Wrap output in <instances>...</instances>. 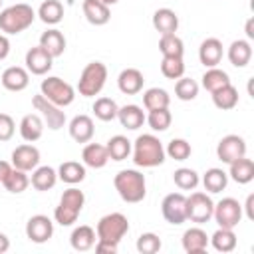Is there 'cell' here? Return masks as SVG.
Segmentation results:
<instances>
[{"mask_svg": "<svg viewBox=\"0 0 254 254\" xmlns=\"http://www.w3.org/2000/svg\"><path fill=\"white\" fill-rule=\"evenodd\" d=\"M131 153H133V163L137 167H143V169L159 167L165 163V157H167L163 143L153 133L139 135L131 147Z\"/></svg>", "mask_w": 254, "mask_h": 254, "instance_id": "1", "label": "cell"}, {"mask_svg": "<svg viewBox=\"0 0 254 254\" xmlns=\"http://www.w3.org/2000/svg\"><path fill=\"white\" fill-rule=\"evenodd\" d=\"M113 187L117 190V194L129 202H141L147 194V183H145V175L139 173L137 169H123L113 177Z\"/></svg>", "mask_w": 254, "mask_h": 254, "instance_id": "2", "label": "cell"}, {"mask_svg": "<svg viewBox=\"0 0 254 254\" xmlns=\"http://www.w3.org/2000/svg\"><path fill=\"white\" fill-rule=\"evenodd\" d=\"M36 20V12L30 4H12L0 12V32L6 36H16L28 30Z\"/></svg>", "mask_w": 254, "mask_h": 254, "instance_id": "3", "label": "cell"}, {"mask_svg": "<svg viewBox=\"0 0 254 254\" xmlns=\"http://www.w3.org/2000/svg\"><path fill=\"white\" fill-rule=\"evenodd\" d=\"M83 204H85L83 190H79L75 185H69V189H65L62 192L60 202L54 208V220L58 224H62V226H71L77 220Z\"/></svg>", "mask_w": 254, "mask_h": 254, "instance_id": "4", "label": "cell"}, {"mask_svg": "<svg viewBox=\"0 0 254 254\" xmlns=\"http://www.w3.org/2000/svg\"><path fill=\"white\" fill-rule=\"evenodd\" d=\"M105 81H107L105 64L103 62H89L79 73L77 91H79L81 97H95L105 87Z\"/></svg>", "mask_w": 254, "mask_h": 254, "instance_id": "5", "label": "cell"}, {"mask_svg": "<svg viewBox=\"0 0 254 254\" xmlns=\"http://www.w3.org/2000/svg\"><path fill=\"white\" fill-rule=\"evenodd\" d=\"M127 232H129V220L123 212H109V214L101 216L95 226L97 240H105V242H113V244H119Z\"/></svg>", "mask_w": 254, "mask_h": 254, "instance_id": "6", "label": "cell"}, {"mask_svg": "<svg viewBox=\"0 0 254 254\" xmlns=\"http://www.w3.org/2000/svg\"><path fill=\"white\" fill-rule=\"evenodd\" d=\"M40 93L60 107H67L75 99V89L58 75H48L40 83Z\"/></svg>", "mask_w": 254, "mask_h": 254, "instance_id": "7", "label": "cell"}, {"mask_svg": "<svg viewBox=\"0 0 254 254\" xmlns=\"http://www.w3.org/2000/svg\"><path fill=\"white\" fill-rule=\"evenodd\" d=\"M212 210L214 202L206 192L194 190L190 192V196H187V220L194 224H204L212 218Z\"/></svg>", "mask_w": 254, "mask_h": 254, "instance_id": "8", "label": "cell"}, {"mask_svg": "<svg viewBox=\"0 0 254 254\" xmlns=\"http://www.w3.org/2000/svg\"><path fill=\"white\" fill-rule=\"evenodd\" d=\"M32 105H34V109L38 111V115L42 117L44 125H48V129L58 131V129H62V127L65 125V113H64V107L52 103V101L46 99L42 93H38V95L32 97Z\"/></svg>", "mask_w": 254, "mask_h": 254, "instance_id": "9", "label": "cell"}, {"mask_svg": "<svg viewBox=\"0 0 254 254\" xmlns=\"http://www.w3.org/2000/svg\"><path fill=\"white\" fill-rule=\"evenodd\" d=\"M242 216H244L242 214V204L232 196H226V198L218 200L214 204V210H212V218L222 228H236L238 222L242 220Z\"/></svg>", "mask_w": 254, "mask_h": 254, "instance_id": "10", "label": "cell"}, {"mask_svg": "<svg viewBox=\"0 0 254 254\" xmlns=\"http://www.w3.org/2000/svg\"><path fill=\"white\" fill-rule=\"evenodd\" d=\"M161 212L169 224H183L187 220V196L183 192H169L161 202Z\"/></svg>", "mask_w": 254, "mask_h": 254, "instance_id": "11", "label": "cell"}, {"mask_svg": "<svg viewBox=\"0 0 254 254\" xmlns=\"http://www.w3.org/2000/svg\"><path fill=\"white\" fill-rule=\"evenodd\" d=\"M244 155H246V141L240 135H234V133L224 135L216 145V157L226 165H230L232 161H236Z\"/></svg>", "mask_w": 254, "mask_h": 254, "instance_id": "12", "label": "cell"}, {"mask_svg": "<svg viewBox=\"0 0 254 254\" xmlns=\"http://www.w3.org/2000/svg\"><path fill=\"white\" fill-rule=\"evenodd\" d=\"M26 236L34 244H44L54 236V222L46 214H34L26 222Z\"/></svg>", "mask_w": 254, "mask_h": 254, "instance_id": "13", "label": "cell"}, {"mask_svg": "<svg viewBox=\"0 0 254 254\" xmlns=\"http://www.w3.org/2000/svg\"><path fill=\"white\" fill-rule=\"evenodd\" d=\"M12 167L14 169H20V171H26V173H32L38 165H40V149L34 147L32 143H24V145H18L14 151H12Z\"/></svg>", "mask_w": 254, "mask_h": 254, "instance_id": "14", "label": "cell"}, {"mask_svg": "<svg viewBox=\"0 0 254 254\" xmlns=\"http://www.w3.org/2000/svg\"><path fill=\"white\" fill-rule=\"evenodd\" d=\"M24 64H26V69L32 73V75H46L52 65H54V58L38 44L34 48H30L26 52V58H24Z\"/></svg>", "mask_w": 254, "mask_h": 254, "instance_id": "15", "label": "cell"}, {"mask_svg": "<svg viewBox=\"0 0 254 254\" xmlns=\"http://www.w3.org/2000/svg\"><path fill=\"white\" fill-rule=\"evenodd\" d=\"M0 81H2V87L8 91H14V93L24 91L30 83V71L26 67H20V65H10L2 71Z\"/></svg>", "mask_w": 254, "mask_h": 254, "instance_id": "16", "label": "cell"}, {"mask_svg": "<svg viewBox=\"0 0 254 254\" xmlns=\"http://www.w3.org/2000/svg\"><path fill=\"white\" fill-rule=\"evenodd\" d=\"M222 56H224V48L218 38H206L200 42L198 60L204 67H216L222 62Z\"/></svg>", "mask_w": 254, "mask_h": 254, "instance_id": "17", "label": "cell"}, {"mask_svg": "<svg viewBox=\"0 0 254 254\" xmlns=\"http://www.w3.org/2000/svg\"><path fill=\"white\" fill-rule=\"evenodd\" d=\"M67 129H69V137L75 141V143H89L91 139H93V135H95V125H93V119L89 117V115H75L71 121H69V125H67Z\"/></svg>", "mask_w": 254, "mask_h": 254, "instance_id": "18", "label": "cell"}, {"mask_svg": "<svg viewBox=\"0 0 254 254\" xmlns=\"http://www.w3.org/2000/svg\"><path fill=\"white\" fill-rule=\"evenodd\" d=\"M143 83H145V77H143L141 69H137V67H125L117 75V87L125 95H137V93H141Z\"/></svg>", "mask_w": 254, "mask_h": 254, "instance_id": "19", "label": "cell"}, {"mask_svg": "<svg viewBox=\"0 0 254 254\" xmlns=\"http://www.w3.org/2000/svg\"><path fill=\"white\" fill-rule=\"evenodd\" d=\"M181 242H183V250L187 254H202L208 246V236L200 226H192V228L185 230Z\"/></svg>", "mask_w": 254, "mask_h": 254, "instance_id": "20", "label": "cell"}, {"mask_svg": "<svg viewBox=\"0 0 254 254\" xmlns=\"http://www.w3.org/2000/svg\"><path fill=\"white\" fill-rule=\"evenodd\" d=\"M81 163L89 169H103L109 163L107 147L99 143H87L81 151Z\"/></svg>", "mask_w": 254, "mask_h": 254, "instance_id": "21", "label": "cell"}, {"mask_svg": "<svg viewBox=\"0 0 254 254\" xmlns=\"http://www.w3.org/2000/svg\"><path fill=\"white\" fill-rule=\"evenodd\" d=\"M81 10H83L85 20H87L91 26H105V24L109 22V18H111L109 6H105V4L99 2V0H83Z\"/></svg>", "mask_w": 254, "mask_h": 254, "instance_id": "22", "label": "cell"}, {"mask_svg": "<svg viewBox=\"0 0 254 254\" xmlns=\"http://www.w3.org/2000/svg\"><path fill=\"white\" fill-rule=\"evenodd\" d=\"M18 129H20V135H22V139L26 143H36L44 135L46 125H44V121H42V117L38 113H28V115L22 117Z\"/></svg>", "mask_w": 254, "mask_h": 254, "instance_id": "23", "label": "cell"}, {"mask_svg": "<svg viewBox=\"0 0 254 254\" xmlns=\"http://www.w3.org/2000/svg\"><path fill=\"white\" fill-rule=\"evenodd\" d=\"M95 242H97V234H95V230H93L91 226H87V224L75 226V228L71 230V234H69V244H71V248L77 250V252H87V250H91Z\"/></svg>", "mask_w": 254, "mask_h": 254, "instance_id": "24", "label": "cell"}, {"mask_svg": "<svg viewBox=\"0 0 254 254\" xmlns=\"http://www.w3.org/2000/svg\"><path fill=\"white\" fill-rule=\"evenodd\" d=\"M65 36L58 30V28H50V30H46L42 36H40V46L56 60V58H60V56H64V52H65Z\"/></svg>", "mask_w": 254, "mask_h": 254, "instance_id": "25", "label": "cell"}, {"mask_svg": "<svg viewBox=\"0 0 254 254\" xmlns=\"http://www.w3.org/2000/svg\"><path fill=\"white\" fill-rule=\"evenodd\" d=\"M226 58H228V62L234 67H246L250 64V60H252V46H250V42L248 40H234L228 46Z\"/></svg>", "mask_w": 254, "mask_h": 254, "instance_id": "26", "label": "cell"}, {"mask_svg": "<svg viewBox=\"0 0 254 254\" xmlns=\"http://www.w3.org/2000/svg\"><path fill=\"white\" fill-rule=\"evenodd\" d=\"M228 167H230L228 169V177L238 185H248L254 179V161L248 159L246 155L236 159V161H232Z\"/></svg>", "mask_w": 254, "mask_h": 254, "instance_id": "27", "label": "cell"}, {"mask_svg": "<svg viewBox=\"0 0 254 254\" xmlns=\"http://www.w3.org/2000/svg\"><path fill=\"white\" fill-rule=\"evenodd\" d=\"M56 183H58V171H56L54 167H48V165L40 167V165H38V167L32 171L30 185H32L36 190H40V192L50 190V189L56 187Z\"/></svg>", "mask_w": 254, "mask_h": 254, "instance_id": "28", "label": "cell"}, {"mask_svg": "<svg viewBox=\"0 0 254 254\" xmlns=\"http://www.w3.org/2000/svg\"><path fill=\"white\" fill-rule=\"evenodd\" d=\"M153 28L159 34H175L179 30V16L171 8H159L153 14Z\"/></svg>", "mask_w": 254, "mask_h": 254, "instance_id": "29", "label": "cell"}, {"mask_svg": "<svg viewBox=\"0 0 254 254\" xmlns=\"http://www.w3.org/2000/svg\"><path fill=\"white\" fill-rule=\"evenodd\" d=\"M117 119H119V123H121L125 129L135 131V129L143 127V123H145V111H143L139 105L129 103V105L119 107V111H117Z\"/></svg>", "mask_w": 254, "mask_h": 254, "instance_id": "30", "label": "cell"}, {"mask_svg": "<svg viewBox=\"0 0 254 254\" xmlns=\"http://www.w3.org/2000/svg\"><path fill=\"white\" fill-rule=\"evenodd\" d=\"M58 179L65 185H79L85 179V165L79 161H64L58 167Z\"/></svg>", "mask_w": 254, "mask_h": 254, "instance_id": "31", "label": "cell"}, {"mask_svg": "<svg viewBox=\"0 0 254 254\" xmlns=\"http://www.w3.org/2000/svg\"><path fill=\"white\" fill-rule=\"evenodd\" d=\"M36 16L48 24V26H56L64 20V4L60 0H44L36 12Z\"/></svg>", "mask_w": 254, "mask_h": 254, "instance_id": "32", "label": "cell"}, {"mask_svg": "<svg viewBox=\"0 0 254 254\" xmlns=\"http://www.w3.org/2000/svg\"><path fill=\"white\" fill-rule=\"evenodd\" d=\"M208 244H212V248L216 252H222V254L232 252L236 248V244H238L236 234H234V228H222V226H218V230L208 238Z\"/></svg>", "mask_w": 254, "mask_h": 254, "instance_id": "33", "label": "cell"}, {"mask_svg": "<svg viewBox=\"0 0 254 254\" xmlns=\"http://www.w3.org/2000/svg\"><path fill=\"white\" fill-rule=\"evenodd\" d=\"M212 103H214V107H218L222 111L234 109L238 105V89L232 83H228V85L212 91Z\"/></svg>", "mask_w": 254, "mask_h": 254, "instance_id": "34", "label": "cell"}, {"mask_svg": "<svg viewBox=\"0 0 254 254\" xmlns=\"http://www.w3.org/2000/svg\"><path fill=\"white\" fill-rule=\"evenodd\" d=\"M107 153H109V161H125L131 155V141L125 135H113L107 141Z\"/></svg>", "mask_w": 254, "mask_h": 254, "instance_id": "35", "label": "cell"}, {"mask_svg": "<svg viewBox=\"0 0 254 254\" xmlns=\"http://www.w3.org/2000/svg\"><path fill=\"white\" fill-rule=\"evenodd\" d=\"M226 185H228V173H224L218 167H212L202 175V187H204V190H208L212 194L224 190Z\"/></svg>", "mask_w": 254, "mask_h": 254, "instance_id": "36", "label": "cell"}, {"mask_svg": "<svg viewBox=\"0 0 254 254\" xmlns=\"http://www.w3.org/2000/svg\"><path fill=\"white\" fill-rule=\"evenodd\" d=\"M200 79H202V87H204L206 91H210V93L230 83L228 73H226L224 69H220L218 65H216V67H206V71L202 73Z\"/></svg>", "mask_w": 254, "mask_h": 254, "instance_id": "37", "label": "cell"}, {"mask_svg": "<svg viewBox=\"0 0 254 254\" xmlns=\"http://www.w3.org/2000/svg\"><path fill=\"white\" fill-rule=\"evenodd\" d=\"M173 183L177 189L181 190H194L200 183V177L194 169H189V167H181L173 173Z\"/></svg>", "mask_w": 254, "mask_h": 254, "instance_id": "38", "label": "cell"}, {"mask_svg": "<svg viewBox=\"0 0 254 254\" xmlns=\"http://www.w3.org/2000/svg\"><path fill=\"white\" fill-rule=\"evenodd\" d=\"M28 185H30L28 173H26V171H20V169H14V167H12V171L8 173V177L2 181V187H4L8 192H12V194L24 192V190L28 189Z\"/></svg>", "mask_w": 254, "mask_h": 254, "instance_id": "39", "label": "cell"}, {"mask_svg": "<svg viewBox=\"0 0 254 254\" xmlns=\"http://www.w3.org/2000/svg\"><path fill=\"white\" fill-rule=\"evenodd\" d=\"M93 115L99 119V121H113L117 119V111H119V105L115 103V99L111 97H97L93 101Z\"/></svg>", "mask_w": 254, "mask_h": 254, "instance_id": "40", "label": "cell"}, {"mask_svg": "<svg viewBox=\"0 0 254 254\" xmlns=\"http://www.w3.org/2000/svg\"><path fill=\"white\" fill-rule=\"evenodd\" d=\"M171 103V95L163 89V87H149L143 93V105L147 111L151 109H161V107H169Z\"/></svg>", "mask_w": 254, "mask_h": 254, "instance_id": "41", "label": "cell"}, {"mask_svg": "<svg viewBox=\"0 0 254 254\" xmlns=\"http://www.w3.org/2000/svg\"><path fill=\"white\" fill-rule=\"evenodd\" d=\"M159 52L163 56H179V58H183L185 44L177 36V32L175 34H161V38H159Z\"/></svg>", "mask_w": 254, "mask_h": 254, "instance_id": "42", "label": "cell"}, {"mask_svg": "<svg viewBox=\"0 0 254 254\" xmlns=\"http://www.w3.org/2000/svg\"><path fill=\"white\" fill-rule=\"evenodd\" d=\"M145 121L149 123V127L153 131H167L173 123V115L169 111V107H161V109H151L149 115H145Z\"/></svg>", "mask_w": 254, "mask_h": 254, "instance_id": "43", "label": "cell"}, {"mask_svg": "<svg viewBox=\"0 0 254 254\" xmlns=\"http://www.w3.org/2000/svg\"><path fill=\"white\" fill-rule=\"evenodd\" d=\"M161 73L167 79H179L185 75V60L179 56H163L161 60Z\"/></svg>", "mask_w": 254, "mask_h": 254, "instance_id": "44", "label": "cell"}, {"mask_svg": "<svg viewBox=\"0 0 254 254\" xmlns=\"http://www.w3.org/2000/svg\"><path fill=\"white\" fill-rule=\"evenodd\" d=\"M175 95L181 101H192L198 95V83L190 77H179L175 83Z\"/></svg>", "mask_w": 254, "mask_h": 254, "instance_id": "45", "label": "cell"}, {"mask_svg": "<svg viewBox=\"0 0 254 254\" xmlns=\"http://www.w3.org/2000/svg\"><path fill=\"white\" fill-rule=\"evenodd\" d=\"M190 153H192L190 143L187 139H181V137L171 139L169 145H167V149H165V155H169L175 161H187L190 157Z\"/></svg>", "mask_w": 254, "mask_h": 254, "instance_id": "46", "label": "cell"}, {"mask_svg": "<svg viewBox=\"0 0 254 254\" xmlns=\"http://www.w3.org/2000/svg\"><path fill=\"white\" fill-rule=\"evenodd\" d=\"M137 250L141 252V254H155V252H159L161 250V246H163V242H161V238L155 234V232H143L139 238H137Z\"/></svg>", "mask_w": 254, "mask_h": 254, "instance_id": "47", "label": "cell"}, {"mask_svg": "<svg viewBox=\"0 0 254 254\" xmlns=\"http://www.w3.org/2000/svg\"><path fill=\"white\" fill-rule=\"evenodd\" d=\"M16 133V123L8 113H0V141H10Z\"/></svg>", "mask_w": 254, "mask_h": 254, "instance_id": "48", "label": "cell"}, {"mask_svg": "<svg viewBox=\"0 0 254 254\" xmlns=\"http://www.w3.org/2000/svg\"><path fill=\"white\" fill-rule=\"evenodd\" d=\"M117 246H119V244L105 242V240H97V242L93 244V248H95L97 254H115V252H117Z\"/></svg>", "mask_w": 254, "mask_h": 254, "instance_id": "49", "label": "cell"}, {"mask_svg": "<svg viewBox=\"0 0 254 254\" xmlns=\"http://www.w3.org/2000/svg\"><path fill=\"white\" fill-rule=\"evenodd\" d=\"M242 214H246L248 220H254V194L252 192L246 196V202L242 204Z\"/></svg>", "mask_w": 254, "mask_h": 254, "instance_id": "50", "label": "cell"}, {"mask_svg": "<svg viewBox=\"0 0 254 254\" xmlns=\"http://www.w3.org/2000/svg\"><path fill=\"white\" fill-rule=\"evenodd\" d=\"M10 54V40L6 34H0V62L6 60Z\"/></svg>", "mask_w": 254, "mask_h": 254, "instance_id": "51", "label": "cell"}, {"mask_svg": "<svg viewBox=\"0 0 254 254\" xmlns=\"http://www.w3.org/2000/svg\"><path fill=\"white\" fill-rule=\"evenodd\" d=\"M10 171H12V163H8V161H0V185H2V181L8 177Z\"/></svg>", "mask_w": 254, "mask_h": 254, "instance_id": "52", "label": "cell"}, {"mask_svg": "<svg viewBox=\"0 0 254 254\" xmlns=\"http://www.w3.org/2000/svg\"><path fill=\"white\" fill-rule=\"evenodd\" d=\"M244 32H246V38H248V40H254V18H248V20H246Z\"/></svg>", "mask_w": 254, "mask_h": 254, "instance_id": "53", "label": "cell"}, {"mask_svg": "<svg viewBox=\"0 0 254 254\" xmlns=\"http://www.w3.org/2000/svg\"><path fill=\"white\" fill-rule=\"evenodd\" d=\"M8 248H10V238L4 232H0V254L8 252Z\"/></svg>", "mask_w": 254, "mask_h": 254, "instance_id": "54", "label": "cell"}, {"mask_svg": "<svg viewBox=\"0 0 254 254\" xmlns=\"http://www.w3.org/2000/svg\"><path fill=\"white\" fill-rule=\"evenodd\" d=\"M99 2H103L105 6H113V4H117L119 0H99Z\"/></svg>", "mask_w": 254, "mask_h": 254, "instance_id": "55", "label": "cell"}, {"mask_svg": "<svg viewBox=\"0 0 254 254\" xmlns=\"http://www.w3.org/2000/svg\"><path fill=\"white\" fill-rule=\"evenodd\" d=\"M0 4H2V0H0Z\"/></svg>", "mask_w": 254, "mask_h": 254, "instance_id": "56", "label": "cell"}]
</instances>
